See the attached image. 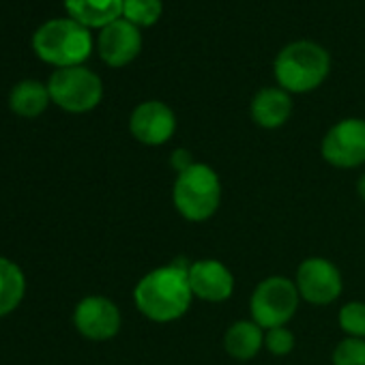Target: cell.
I'll list each match as a JSON object with an SVG mask.
<instances>
[{
	"label": "cell",
	"mask_w": 365,
	"mask_h": 365,
	"mask_svg": "<svg viewBox=\"0 0 365 365\" xmlns=\"http://www.w3.org/2000/svg\"><path fill=\"white\" fill-rule=\"evenodd\" d=\"M172 200L176 211L187 222L211 220L222 205V180L207 163H192L176 174Z\"/></svg>",
	"instance_id": "obj_4"
},
{
	"label": "cell",
	"mask_w": 365,
	"mask_h": 365,
	"mask_svg": "<svg viewBox=\"0 0 365 365\" xmlns=\"http://www.w3.org/2000/svg\"><path fill=\"white\" fill-rule=\"evenodd\" d=\"M294 284L301 299L312 305H329L335 299H339L344 290V279L339 269L331 260L320 256L305 258L299 264Z\"/></svg>",
	"instance_id": "obj_8"
},
{
	"label": "cell",
	"mask_w": 365,
	"mask_h": 365,
	"mask_svg": "<svg viewBox=\"0 0 365 365\" xmlns=\"http://www.w3.org/2000/svg\"><path fill=\"white\" fill-rule=\"evenodd\" d=\"M163 14L161 0H123V20L138 29H148L159 22Z\"/></svg>",
	"instance_id": "obj_18"
},
{
	"label": "cell",
	"mask_w": 365,
	"mask_h": 365,
	"mask_svg": "<svg viewBox=\"0 0 365 365\" xmlns=\"http://www.w3.org/2000/svg\"><path fill=\"white\" fill-rule=\"evenodd\" d=\"M71 20L86 29H106L123 18V0H63Z\"/></svg>",
	"instance_id": "obj_14"
},
{
	"label": "cell",
	"mask_w": 365,
	"mask_h": 365,
	"mask_svg": "<svg viewBox=\"0 0 365 365\" xmlns=\"http://www.w3.org/2000/svg\"><path fill=\"white\" fill-rule=\"evenodd\" d=\"M224 348L232 359L250 361L264 348V329L254 320H237L224 335Z\"/></svg>",
	"instance_id": "obj_15"
},
{
	"label": "cell",
	"mask_w": 365,
	"mask_h": 365,
	"mask_svg": "<svg viewBox=\"0 0 365 365\" xmlns=\"http://www.w3.org/2000/svg\"><path fill=\"white\" fill-rule=\"evenodd\" d=\"M73 324L84 337L93 341H106L120 331V312L110 299L91 294L76 305Z\"/></svg>",
	"instance_id": "obj_9"
},
{
	"label": "cell",
	"mask_w": 365,
	"mask_h": 365,
	"mask_svg": "<svg viewBox=\"0 0 365 365\" xmlns=\"http://www.w3.org/2000/svg\"><path fill=\"white\" fill-rule=\"evenodd\" d=\"M190 264L176 258L165 267L148 271L133 290L135 307L153 322H172L185 316L194 292L190 286Z\"/></svg>",
	"instance_id": "obj_1"
},
{
	"label": "cell",
	"mask_w": 365,
	"mask_h": 365,
	"mask_svg": "<svg viewBox=\"0 0 365 365\" xmlns=\"http://www.w3.org/2000/svg\"><path fill=\"white\" fill-rule=\"evenodd\" d=\"M356 192H359V196L365 200V172L361 174V178L356 180Z\"/></svg>",
	"instance_id": "obj_23"
},
{
	"label": "cell",
	"mask_w": 365,
	"mask_h": 365,
	"mask_svg": "<svg viewBox=\"0 0 365 365\" xmlns=\"http://www.w3.org/2000/svg\"><path fill=\"white\" fill-rule=\"evenodd\" d=\"M337 322L339 329L346 333V337L365 339V303L363 301L346 303L337 314Z\"/></svg>",
	"instance_id": "obj_19"
},
{
	"label": "cell",
	"mask_w": 365,
	"mask_h": 365,
	"mask_svg": "<svg viewBox=\"0 0 365 365\" xmlns=\"http://www.w3.org/2000/svg\"><path fill=\"white\" fill-rule=\"evenodd\" d=\"M292 114V97L284 88L269 86L254 95L252 118L262 129H277L288 123Z\"/></svg>",
	"instance_id": "obj_13"
},
{
	"label": "cell",
	"mask_w": 365,
	"mask_h": 365,
	"mask_svg": "<svg viewBox=\"0 0 365 365\" xmlns=\"http://www.w3.org/2000/svg\"><path fill=\"white\" fill-rule=\"evenodd\" d=\"M190 286L196 299L222 303L232 297L235 277L224 262L215 258H202L190 264Z\"/></svg>",
	"instance_id": "obj_12"
},
{
	"label": "cell",
	"mask_w": 365,
	"mask_h": 365,
	"mask_svg": "<svg viewBox=\"0 0 365 365\" xmlns=\"http://www.w3.org/2000/svg\"><path fill=\"white\" fill-rule=\"evenodd\" d=\"M142 50V33L127 20H116L99 31L97 52L110 67H125L138 58Z\"/></svg>",
	"instance_id": "obj_11"
},
{
	"label": "cell",
	"mask_w": 365,
	"mask_h": 365,
	"mask_svg": "<svg viewBox=\"0 0 365 365\" xmlns=\"http://www.w3.org/2000/svg\"><path fill=\"white\" fill-rule=\"evenodd\" d=\"M322 159L335 168H359L365 163V120L344 118L335 123L322 138Z\"/></svg>",
	"instance_id": "obj_7"
},
{
	"label": "cell",
	"mask_w": 365,
	"mask_h": 365,
	"mask_svg": "<svg viewBox=\"0 0 365 365\" xmlns=\"http://www.w3.org/2000/svg\"><path fill=\"white\" fill-rule=\"evenodd\" d=\"M264 348L275 354V356H284L288 352H292L294 348V335L290 329L286 327H275V329H269L264 333Z\"/></svg>",
	"instance_id": "obj_21"
},
{
	"label": "cell",
	"mask_w": 365,
	"mask_h": 365,
	"mask_svg": "<svg viewBox=\"0 0 365 365\" xmlns=\"http://www.w3.org/2000/svg\"><path fill=\"white\" fill-rule=\"evenodd\" d=\"M26 279L22 269L0 256V318L11 314L24 299Z\"/></svg>",
	"instance_id": "obj_17"
},
{
	"label": "cell",
	"mask_w": 365,
	"mask_h": 365,
	"mask_svg": "<svg viewBox=\"0 0 365 365\" xmlns=\"http://www.w3.org/2000/svg\"><path fill=\"white\" fill-rule=\"evenodd\" d=\"M131 135L146 146L165 144L176 131V116L163 101H144L135 106L129 118Z\"/></svg>",
	"instance_id": "obj_10"
},
{
	"label": "cell",
	"mask_w": 365,
	"mask_h": 365,
	"mask_svg": "<svg viewBox=\"0 0 365 365\" xmlns=\"http://www.w3.org/2000/svg\"><path fill=\"white\" fill-rule=\"evenodd\" d=\"M170 163L176 168V172H182V170L190 168V165L194 163V159H192V153H190V150L178 148V150L172 153V161H170Z\"/></svg>",
	"instance_id": "obj_22"
},
{
	"label": "cell",
	"mask_w": 365,
	"mask_h": 365,
	"mask_svg": "<svg viewBox=\"0 0 365 365\" xmlns=\"http://www.w3.org/2000/svg\"><path fill=\"white\" fill-rule=\"evenodd\" d=\"M273 71L279 88L286 93H309L327 80L331 71V56L314 41H292L277 54Z\"/></svg>",
	"instance_id": "obj_3"
},
{
	"label": "cell",
	"mask_w": 365,
	"mask_h": 365,
	"mask_svg": "<svg viewBox=\"0 0 365 365\" xmlns=\"http://www.w3.org/2000/svg\"><path fill=\"white\" fill-rule=\"evenodd\" d=\"M50 99L71 114H84L99 106L103 97V84L99 76L86 67L56 69L48 82Z\"/></svg>",
	"instance_id": "obj_6"
},
{
	"label": "cell",
	"mask_w": 365,
	"mask_h": 365,
	"mask_svg": "<svg viewBox=\"0 0 365 365\" xmlns=\"http://www.w3.org/2000/svg\"><path fill=\"white\" fill-rule=\"evenodd\" d=\"M299 290L297 284L284 275H271L262 279L250 299L252 320L264 331L275 327H286L288 320L294 318L299 307Z\"/></svg>",
	"instance_id": "obj_5"
},
{
	"label": "cell",
	"mask_w": 365,
	"mask_h": 365,
	"mask_svg": "<svg viewBox=\"0 0 365 365\" xmlns=\"http://www.w3.org/2000/svg\"><path fill=\"white\" fill-rule=\"evenodd\" d=\"M50 101L52 99L48 84H41L39 80H22L11 88L9 95V108L24 118H35L43 114Z\"/></svg>",
	"instance_id": "obj_16"
},
{
	"label": "cell",
	"mask_w": 365,
	"mask_h": 365,
	"mask_svg": "<svg viewBox=\"0 0 365 365\" xmlns=\"http://www.w3.org/2000/svg\"><path fill=\"white\" fill-rule=\"evenodd\" d=\"M33 50L43 63L56 69L80 67L93 52V35L91 29L71 18H56L35 31Z\"/></svg>",
	"instance_id": "obj_2"
},
{
	"label": "cell",
	"mask_w": 365,
	"mask_h": 365,
	"mask_svg": "<svg viewBox=\"0 0 365 365\" xmlns=\"http://www.w3.org/2000/svg\"><path fill=\"white\" fill-rule=\"evenodd\" d=\"M333 365H365V339L344 337L333 350Z\"/></svg>",
	"instance_id": "obj_20"
}]
</instances>
